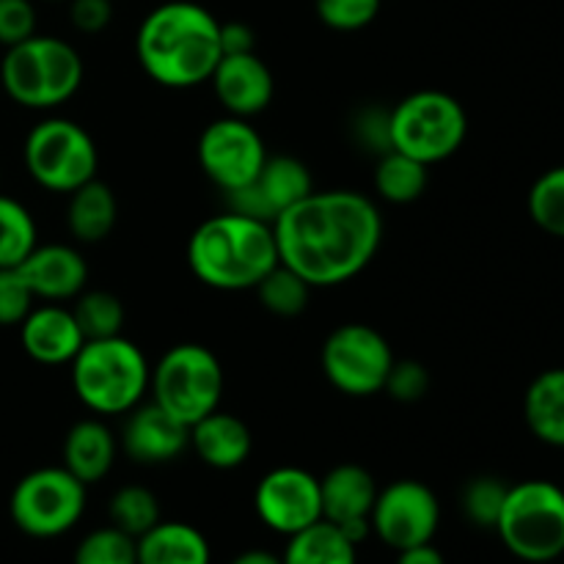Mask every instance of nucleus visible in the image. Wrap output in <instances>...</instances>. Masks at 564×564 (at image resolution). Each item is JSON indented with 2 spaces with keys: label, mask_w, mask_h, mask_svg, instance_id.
I'll list each match as a JSON object with an SVG mask.
<instances>
[{
  "label": "nucleus",
  "mask_w": 564,
  "mask_h": 564,
  "mask_svg": "<svg viewBox=\"0 0 564 564\" xmlns=\"http://www.w3.org/2000/svg\"><path fill=\"white\" fill-rule=\"evenodd\" d=\"M279 262L312 290L361 275L383 242V215L358 191H314L273 220Z\"/></svg>",
  "instance_id": "nucleus-1"
},
{
  "label": "nucleus",
  "mask_w": 564,
  "mask_h": 564,
  "mask_svg": "<svg viewBox=\"0 0 564 564\" xmlns=\"http://www.w3.org/2000/svg\"><path fill=\"white\" fill-rule=\"evenodd\" d=\"M253 185H257V191L268 202L273 218H279L281 213L303 202L308 193H314L312 171H308L303 160L292 158V154H275V158L268 154Z\"/></svg>",
  "instance_id": "nucleus-25"
},
{
  "label": "nucleus",
  "mask_w": 564,
  "mask_h": 564,
  "mask_svg": "<svg viewBox=\"0 0 564 564\" xmlns=\"http://www.w3.org/2000/svg\"><path fill=\"white\" fill-rule=\"evenodd\" d=\"M229 564H281V556L273 554V551L251 549V551H242V554L235 556Z\"/></svg>",
  "instance_id": "nucleus-43"
},
{
  "label": "nucleus",
  "mask_w": 564,
  "mask_h": 564,
  "mask_svg": "<svg viewBox=\"0 0 564 564\" xmlns=\"http://www.w3.org/2000/svg\"><path fill=\"white\" fill-rule=\"evenodd\" d=\"M187 264L209 290H253L279 264L273 224L226 209L193 231L187 242Z\"/></svg>",
  "instance_id": "nucleus-3"
},
{
  "label": "nucleus",
  "mask_w": 564,
  "mask_h": 564,
  "mask_svg": "<svg viewBox=\"0 0 564 564\" xmlns=\"http://www.w3.org/2000/svg\"><path fill=\"white\" fill-rule=\"evenodd\" d=\"M209 83L226 116H237V119H253L264 113L275 94L273 72L257 53L224 55Z\"/></svg>",
  "instance_id": "nucleus-16"
},
{
  "label": "nucleus",
  "mask_w": 564,
  "mask_h": 564,
  "mask_svg": "<svg viewBox=\"0 0 564 564\" xmlns=\"http://www.w3.org/2000/svg\"><path fill=\"white\" fill-rule=\"evenodd\" d=\"M268 160V147L251 119L220 116L198 138V165L220 193L251 185Z\"/></svg>",
  "instance_id": "nucleus-12"
},
{
  "label": "nucleus",
  "mask_w": 564,
  "mask_h": 564,
  "mask_svg": "<svg viewBox=\"0 0 564 564\" xmlns=\"http://www.w3.org/2000/svg\"><path fill=\"white\" fill-rule=\"evenodd\" d=\"M72 564H138V543L116 527L94 529L77 543Z\"/></svg>",
  "instance_id": "nucleus-33"
},
{
  "label": "nucleus",
  "mask_w": 564,
  "mask_h": 564,
  "mask_svg": "<svg viewBox=\"0 0 564 564\" xmlns=\"http://www.w3.org/2000/svg\"><path fill=\"white\" fill-rule=\"evenodd\" d=\"M110 527L119 532L130 534V538H141L147 534L154 523H160V501L143 485H124L113 494L108 505Z\"/></svg>",
  "instance_id": "nucleus-31"
},
{
  "label": "nucleus",
  "mask_w": 564,
  "mask_h": 564,
  "mask_svg": "<svg viewBox=\"0 0 564 564\" xmlns=\"http://www.w3.org/2000/svg\"><path fill=\"white\" fill-rule=\"evenodd\" d=\"M319 361L336 391L347 397H375L383 391L397 358L386 336L372 325L347 323L330 330Z\"/></svg>",
  "instance_id": "nucleus-11"
},
{
  "label": "nucleus",
  "mask_w": 564,
  "mask_h": 564,
  "mask_svg": "<svg viewBox=\"0 0 564 564\" xmlns=\"http://www.w3.org/2000/svg\"><path fill=\"white\" fill-rule=\"evenodd\" d=\"M397 564H446L444 554L433 543L413 545V549L397 551Z\"/></svg>",
  "instance_id": "nucleus-42"
},
{
  "label": "nucleus",
  "mask_w": 564,
  "mask_h": 564,
  "mask_svg": "<svg viewBox=\"0 0 564 564\" xmlns=\"http://www.w3.org/2000/svg\"><path fill=\"white\" fill-rule=\"evenodd\" d=\"M22 160L39 187L66 193L97 180L99 152L88 130L64 116H50L31 127L22 147Z\"/></svg>",
  "instance_id": "nucleus-9"
},
{
  "label": "nucleus",
  "mask_w": 564,
  "mask_h": 564,
  "mask_svg": "<svg viewBox=\"0 0 564 564\" xmlns=\"http://www.w3.org/2000/svg\"><path fill=\"white\" fill-rule=\"evenodd\" d=\"M72 317H75L77 328H80L83 339H110V336H121L124 328V306L113 292L105 290H83L72 303Z\"/></svg>",
  "instance_id": "nucleus-29"
},
{
  "label": "nucleus",
  "mask_w": 564,
  "mask_h": 564,
  "mask_svg": "<svg viewBox=\"0 0 564 564\" xmlns=\"http://www.w3.org/2000/svg\"><path fill=\"white\" fill-rule=\"evenodd\" d=\"M281 564H358V545L330 521H317L286 538Z\"/></svg>",
  "instance_id": "nucleus-26"
},
{
  "label": "nucleus",
  "mask_w": 564,
  "mask_h": 564,
  "mask_svg": "<svg viewBox=\"0 0 564 564\" xmlns=\"http://www.w3.org/2000/svg\"><path fill=\"white\" fill-rule=\"evenodd\" d=\"M147 356L124 336L94 339L72 358L75 397L97 416H121L141 405L149 391Z\"/></svg>",
  "instance_id": "nucleus-4"
},
{
  "label": "nucleus",
  "mask_w": 564,
  "mask_h": 564,
  "mask_svg": "<svg viewBox=\"0 0 564 564\" xmlns=\"http://www.w3.org/2000/svg\"><path fill=\"white\" fill-rule=\"evenodd\" d=\"M466 135V110L460 99L446 91L424 88L408 94L391 108V143L397 152L419 160L427 169L457 154Z\"/></svg>",
  "instance_id": "nucleus-8"
},
{
  "label": "nucleus",
  "mask_w": 564,
  "mask_h": 564,
  "mask_svg": "<svg viewBox=\"0 0 564 564\" xmlns=\"http://www.w3.org/2000/svg\"><path fill=\"white\" fill-rule=\"evenodd\" d=\"M350 135L361 152L383 158L386 152L394 149V143H391V108H383V105L358 108L350 119Z\"/></svg>",
  "instance_id": "nucleus-35"
},
{
  "label": "nucleus",
  "mask_w": 564,
  "mask_h": 564,
  "mask_svg": "<svg viewBox=\"0 0 564 564\" xmlns=\"http://www.w3.org/2000/svg\"><path fill=\"white\" fill-rule=\"evenodd\" d=\"M22 279L31 286L33 297L47 303L75 301L88 284V264L77 248L64 242L36 246L20 264Z\"/></svg>",
  "instance_id": "nucleus-17"
},
{
  "label": "nucleus",
  "mask_w": 564,
  "mask_h": 564,
  "mask_svg": "<svg viewBox=\"0 0 564 564\" xmlns=\"http://www.w3.org/2000/svg\"><path fill=\"white\" fill-rule=\"evenodd\" d=\"M36 33L33 0H0V44L14 47Z\"/></svg>",
  "instance_id": "nucleus-39"
},
{
  "label": "nucleus",
  "mask_w": 564,
  "mask_h": 564,
  "mask_svg": "<svg viewBox=\"0 0 564 564\" xmlns=\"http://www.w3.org/2000/svg\"><path fill=\"white\" fill-rule=\"evenodd\" d=\"M253 510L270 532L292 538L323 521L319 477L297 466L273 468L253 490Z\"/></svg>",
  "instance_id": "nucleus-14"
},
{
  "label": "nucleus",
  "mask_w": 564,
  "mask_h": 564,
  "mask_svg": "<svg viewBox=\"0 0 564 564\" xmlns=\"http://www.w3.org/2000/svg\"><path fill=\"white\" fill-rule=\"evenodd\" d=\"M83 58L69 42L33 33L25 42L6 47L0 61L3 91L31 110H53L69 102L83 86Z\"/></svg>",
  "instance_id": "nucleus-5"
},
{
  "label": "nucleus",
  "mask_w": 564,
  "mask_h": 564,
  "mask_svg": "<svg viewBox=\"0 0 564 564\" xmlns=\"http://www.w3.org/2000/svg\"><path fill=\"white\" fill-rule=\"evenodd\" d=\"M529 215L551 237H564V165L549 169L529 191Z\"/></svg>",
  "instance_id": "nucleus-32"
},
{
  "label": "nucleus",
  "mask_w": 564,
  "mask_h": 564,
  "mask_svg": "<svg viewBox=\"0 0 564 564\" xmlns=\"http://www.w3.org/2000/svg\"><path fill=\"white\" fill-rule=\"evenodd\" d=\"M220 53H257V33H253V28L246 25V22H220Z\"/></svg>",
  "instance_id": "nucleus-41"
},
{
  "label": "nucleus",
  "mask_w": 564,
  "mask_h": 564,
  "mask_svg": "<svg viewBox=\"0 0 564 564\" xmlns=\"http://www.w3.org/2000/svg\"><path fill=\"white\" fill-rule=\"evenodd\" d=\"M378 490L367 468L356 463H341L319 479L323 518L336 527H345L350 521H369Z\"/></svg>",
  "instance_id": "nucleus-20"
},
{
  "label": "nucleus",
  "mask_w": 564,
  "mask_h": 564,
  "mask_svg": "<svg viewBox=\"0 0 564 564\" xmlns=\"http://www.w3.org/2000/svg\"><path fill=\"white\" fill-rule=\"evenodd\" d=\"M141 69L158 86L196 88L209 83L220 53V22L193 0H169L149 11L135 33Z\"/></svg>",
  "instance_id": "nucleus-2"
},
{
  "label": "nucleus",
  "mask_w": 564,
  "mask_h": 564,
  "mask_svg": "<svg viewBox=\"0 0 564 564\" xmlns=\"http://www.w3.org/2000/svg\"><path fill=\"white\" fill-rule=\"evenodd\" d=\"M369 523L380 543L394 551L433 543L441 527V501L419 479H397L378 490Z\"/></svg>",
  "instance_id": "nucleus-13"
},
{
  "label": "nucleus",
  "mask_w": 564,
  "mask_h": 564,
  "mask_svg": "<svg viewBox=\"0 0 564 564\" xmlns=\"http://www.w3.org/2000/svg\"><path fill=\"white\" fill-rule=\"evenodd\" d=\"M86 485L64 466H44L25 474L9 499L11 521L36 540H53L72 532L86 512Z\"/></svg>",
  "instance_id": "nucleus-10"
},
{
  "label": "nucleus",
  "mask_w": 564,
  "mask_h": 564,
  "mask_svg": "<svg viewBox=\"0 0 564 564\" xmlns=\"http://www.w3.org/2000/svg\"><path fill=\"white\" fill-rule=\"evenodd\" d=\"M138 564H209L207 538L185 521H160L135 540Z\"/></svg>",
  "instance_id": "nucleus-22"
},
{
  "label": "nucleus",
  "mask_w": 564,
  "mask_h": 564,
  "mask_svg": "<svg viewBox=\"0 0 564 564\" xmlns=\"http://www.w3.org/2000/svg\"><path fill=\"white\" fill-rule=\"evenodd\" d=\"M427 165L397 152V149L378 158V165H375V191L389 204H413L427 191Z\"/></svg>",
  "instance_id": "nucleus-27"
},
{
  "label": "nucleus",
  "mask_w": 564,
  "mask_h": 564,
  "mask_svg": "<svg viewBox=\"0 0 564 564\" xmlns=\"http://www.w3.org/2000/svg\"><path fill=\"white\" fill-rule=\"evenodd\" d=\"M191 446L204 466L215 471L240 468L251 457L253 438L251 430L235 413L218 411L207 413L191 427Z\"/></svg>",
  "instance_id": "nucleus-19"
},
{
  "label": "nucleus",
  "mask_w": 564,
  "mask_h": 564,
  "mask_svg": "<svg viewBox=\"0 0 564 564\" xmlns=\"http://www.w3.org/2000/svg\"><path fill=\"white\" fill-rule=\"evenodd\" d=\"M39 246V229L31 209L0 193V268H20Z\"/></svg>",
  "instance_id": "nucleus-28"
},
{
  "label": "nucleus",
  "mask_w": 564,
  "mask_h": 564,
  "mask_svg": "<svg viewBox=\"0 0 564 564\" xmlns=\"http://www.w3.org/2000/svg\"><path fill=\"white\" fill-rule=\"evenodd\" d=\"M44 3H61V0H44Z\"/></svg>",
  "instance_id": "nucleus-44"
},
{
  "label": "nucleus",
  "mask_w": 564,
  "mask_h": 564,
  "mask_svg": "<svg viewBox=\"0 0 564 564\" xmlns=\"http://www.w3.org/2000/svg\"><path fill=\"white\" fill-rule=\"evenodd\" d=\"M507 490H510V485L501 482L499 477H474L471 482L463 488V516H466L474 527L496 529L501 507H505Z\"/></svg>",
  "instance_id": "nucleus-34"
},
{
  "label": "nucleus",
  "mask_w": 564,
  "mask_h": 564,
  "mask_svg": "<svg viewBox=\"0 0 564 564\" xmlns=\"http://www.w3.org/2000/svg\"><path fill=\"white\" fill-rule=\"evenodd\" d=\"M20 341L22 350L44 367L72 364V358L86 345L75 317H72V308H64L61 303H44V306L31 308V314L20 323Z\"/></svg>",
  "instance_id": "nucleus-18"
},
{
  "label": "nucleus",
  "mask_w": 564,
  "mask_h": 564,
  "mask_svg": "<svg viewBox=\"0 0 564 564\" xmlns=\"http://www.w3.org/2000/svg\"><path fill=\"white\" fill-rule=\"evenodd\" d=\"M501 543L529 564H545L564 554V490L549 479L510 485L496 521Z\"/></svg>",
  "instance_id": "nucleus-6"
},
{
  "label": "nucleus",
  "mask_w": 564,
  "mask_h": 564,
  "mask_svg": "<svg viewBox=\"0 0 564 564\" xmlns=\"http://www.w3.org/2000/svg\"><path fill=\"white\" fill-rule=\"evenodd\" d=\"M119 446L132 463L163 466V463L176 460L191 446V427L149 400L127 413Z\"/></svg>",
  "instance_id": "nucleus-15"
},
{
  "label": "nucleus",
  "mask_w": 564,
  "mask_h": 564,
  "mask_svg": "<svg viewBox=\"0 0 564 564\" xmlns=\"http://www.w3.org/2000/svg\"><path fill=\"white\" fill-rule=\"evenodd\" d=\"M116 218H119V204L105 182L91 180L69 193L66 226H69V235L83 246L102 242L113 231Z\"/></svg>",
  "instance_id": "nucleus-24"
},
{
  "label": "nucleus",
  "mask_w": 564,
  "mask_h": 564,
  "mask_svg": "<svg viewBox=\"0 0 564 564\" xmlns=\"http://www.w3.org/2000/svg\"><path fill=\"white\" fill-rule=\"evenodd\" d=\"M69 20L80 33L105 31L113 20V0H69Z\"/></svg>",
  "instance_id": "nucleus-40"
},
{
  "label": "nucleus",
  "mask_w": 564,
  "mask_h": 564,
  "mask_svg": "<svg viewBox=\"0 0 564 564\" xmlns=\"http://www.w3.org/2000/svg\"><path fill=\"white\" fill-rule=\"evenodd\" d=\"M523 419L534 438L564 449V367L545 369L529 383Z\"/></svg>",
  "instance_id": "nucleus-23"
},
{
  "label": "nucleus",
  "mask_w": 564,
  "mask_h": 564,
  "mask_svg": "<svg viewBox=\"0 0 564 564\" xmlns=\"http://www.w3.org/2000/svg\"><path fill=\"white\" fill-rule=\"evenodd\" d=\"M383 391L391 397V400L402 402V405H411V402L424 400V394L430 391L427 367L419 361H394L389 378H386Z\"/></svg>",
  "instance_id": "nucleus-38"
},
{
  "label": "nucleus",
  "mask_w": 564,
  "mask_h": 564,
  "mask_svg": "<svg viewBox=\"0 0 564 564\" xmlns=\"http://www.w3.org/2000/svg\"><path fill=\"white\" fill-rule=\"evenodd\" d=\"M259 303L268 308L275 317H297V314L306 312L308 297H312V286L301 279L292 268L286 264H275L257 286Z\"/></svg>",
  "instance_id": "nucleus-30"
},
{
  "label": "nucleus",
  "mask_w": 564,
  "mask_h": 564,
  "mask_svg": "<svg viewBox=\"0 0 564 564\" xmlns=\"http://www.w3.org/2000/svg\"><path fill=\"white\" fill-rule=\"evenodd\" d=\"M383 0H314L319 22L330 31L352 33L372 25Z\"/></svg>",
  "instance_id": "nucleus-36"
},
{
  "label": "nucleus",
  "mask_w": 564,
  "mask_h": 564,
  "mask_svg": "<svg viewBox=\"0 0 564 564\" xmlns=\"http://www.w3.org/2000/svg\"><path fill=\"white\" fill-rule=\"evenodd\" d=\"M64 468L83 485H97L113 468L116 455H119V441L110 433L102 419H83L72 424L64 438Z\"/></svg>",
  "instance_id": "nucleus-21"
},
{
  "label": "nucleus",
  "mask_w": 564,
  "mask_h": 564,
  "mask_svg": "<svg viewBox=\"0 0 564 564\" xmlns=\"http://www.w3.org/2000/svg\"><path fill=\"white\" fill-rule=\"evenodd\" d=\"M33 292L20 268H0V325H20L33 308Z\"/></svg>",
  "instance_id": "nucleus-37"
},
{
  "label": "nucleus",
  "mask_w": 564,
  "mask_h": 564,
  "mask_svg": "<svg viewBox=\"0 0 564 564\" xmlns=\"http://www.w3.org/2000/svg\"><path fill=\"white\" fill-rule=\"evenodd\" d=\"M152 402L193 427L198 419L218 411L224 400V367L209 347L185 341L160 356L149 378Z\"/></svg>",
  "instance_id": "nucleus-7"
}]
</instances>
